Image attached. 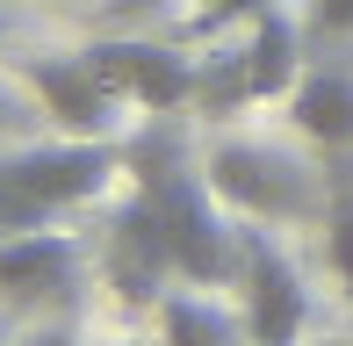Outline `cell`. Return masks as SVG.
I'll return each instance as SVG.
<instances>
[{"instance_id":"cell-21","label":"cell","mask_w":353,"mask_h":346,"mask_svg":"<svg viewBox=\"0 0 353 346\" xmlns=\"http://www.w3.org/2000/svg\"><path fill=\"white\" fill-rule=\"evenodd\" d=\"M58 8H65V0H58Z\"/></svg>"},{"instance_id":"cell-8","label":"cell","mask_w":353,"mask_h":346,"mask_svg":"<svg viewBox=\"0 0 353 346\" xmlns=\"http://www.w3.org/2000/svg\"><path fill=\"white\" fill-rule=\"evenodd\" d=\"M79 253L72 231H22V238H0V303L8 310H51V303H72L79 289Z\"/></svg>"},{"instance_id":"cell-17","label":"cell","mask_w":353,"mask_h":346,"mask_svg":"<svg viewBox=\"0 0 353 346\" xmlns=\"http://www.w3.org/2000/svg\"><path fill=\"white\" fill-rule=\"evenodd\" d=\"M22 123H29V101H22V94H14L8 80H0V137H14Z\"/></svg>"},{"instance_id":"cell-3","label":"cell","mask_w":353,"mask_h":346,"mask_svg":"<svg viewBox=\"0 0 353 346\" xmlns=\"http://www.w3.org/2000/svg\"><path fill=\"white\" fill-rule=\"evenodd\" d=\"M0 173L14 187L43 202L51 216L94 202L108 181L123 173V137H51V145H8L0 152Z\"/></svg>"},{"instance_id":"cell-20","label":"cell","mask_w":353,"mask_h":346,"mask_svg":"<svg viewBox=\"0 0 353 346\" xmlns=\"http://www.w3.org/2000/svg\"><path fill=\"white\" fill-rule=\"evenodd\" d=\"M0 43H8V14H0Z\"/></svg>"},{"instance_id":"cell-16","label":"cell","mask_w":353,"mask_h":346,"mask_svg":"<svg viewBox=\"0 0 353 346\" xmlns=\"http://www.w3.org/2000/svg\"><path fill=\"white\" fill-rule=\"evenodd\" d=\"M274 0H210V8L195 14V29H223V22H238V14H267Z\"/></svg>"},{"instance_id":"cell-11","label":"cell","mask_w":353,"mask_h":346,"mask_svg":"<svg viewBox=\"0 0 353 346\" xmlns=\"http://www.w3.org/2000/svg\"><path fill=\"white\" fill-rule=\"evenodd\" d=\"M245 80H252V101H267V94H288V87H296V29H288V14H281V8L252 14Z\"/></svg>"},{"instance_id":"cell-7","label":"cell","mask_w":353,"mask_h":346,"mask_svg":"<svg viewBox=\"0 0 353 346\" xmlns=\"http://www.w3.org/2000/svg\"><path fill=\"white\" fill-rule=\"evenodd\" d=\"M108 289L123 296L130 310H159V296H166V281L181 274L173 267V245H166V224H159V210L130 187V202H123L116 216H108Z\"/></svg>"},{"instance_id":"cell-22","label":"cell","mask_w":353,"mask_h":346,"mask_svg":"<svg viewBox=\"0 0 353 346\" xmlns=\"http://www.w3.org/2000/svg\"><path fill=\"white\" fill-rule=\"evenodd\" d=\"M245 346H252V339H245Z\"/></svg>"},{"instance_id":"cell-14","label":"cell","mask_w":353,"mask_h":346,"mask_svg":"<svg viewBox=\"0 0 353 346\" xmlns=\"http://www.w3.org/2000/svg\"><path fill=\"white\" fill-rule=\"evenodd\" d=\"M51 224V210H43L29 187H14L8 173H0V238H22V231H43Z\"/></svg>"},{"instance_id":"cell-18","label":"cell","mask_w":353,"mask_h":346,"mask_svg":"<svg viewBox=\"0 0 353 346\" xmlns=\"http://www.w3.org/2000/svg\"><path fill=\"white\" fill-rule=\"evenodd\" d=\"M79 346H137V339H79Z\"/></svg>"},{"instance_id":"cell-15","label":"cell","mask_w":353,"mask_h":346,"mask_svg":"<svg viewBox=\"0 0 353 346\" xmlns=\"http://www.w3.org/2000/svg\"><path fill=\"white\" fill-rule=\"evenodd\" d=\"M310 29L317 37H353V0H310Z\"/></svg>"},{"instance_id":"cell-13","label":"cell","mask_w":353,"mask_h":346,"mask_svg":"<svg viewBox=\"0 0 353 346\" xmlns=\"http://www.w3.org/2000/svg\"><path fill=\"white\" fill-rule=\"evenodd\" d=\"M195 101L210 108V116H231L238 101H252V80H245V51H231V58H210V65H202V80H195Z\"/></svg>"},{"instance_id":"cell-4","label":"cell","mask_w":353,"mask_h":346,"mask_svg":"<svg viewBox=\"0 0 353 346\" xmlns=\"http://www.w3.org/2000/svg\"><path fill=\"white\" fill-rule=\"evenodd\" d=\"M238 318L252 346H296L310 325V289L267 231H238Z\"/></svg>"},{"instance_id":"cell-12","label":"cell","mask_w":353,"mask_h":346,"mask_svg":"<svg viewBox=\"0 0 353 346\" xmlns=\"http://www.w3.org/2000/svg\"><path fill=\"white\" fill-rule=\"evenodd\" d=\"M332 195H325V260L339 274V289L353 296V159H325Z\"/></svg>"},{"instance_id":"cell-10","label":"cell","mask_w":353,"mask_h":346,"mask_svg":"<svg viewBox=\"0 0 353 346\" xmlns=\"http://www.w3.org/2000/svg\"><path fill=\"white\" fill-rule=\"evenodd\" d=\"M245 318H231L210 296H159V346H238Z\"/></svg>"},{"instance_id":"cell-1","label":"cell","mask_w":353,"mask_h":346,"mask_svg":"<svg viewBox=\"0 0 353 346\" xmlns=\"http://www.w3.org/2000/svg\"><path fill=\"white\" fill-rule=\"evenodd\" d=\"M123 166L137 173V195L152 202L159 224H166V245H173L181 281H195V289L238 281V224L223 216L216 187L188 166L181 130H173L166 116H159L144 137H130V145H123Z\"/></svg>"},{"instance_id":"cell-2","label":"cell","mask_w":353,"mask_h":346,"mask_svg":"<svg viewBox=\"0 0 353 346\" xmlns=\"http://www.w3.org/2000/svg\"><path fill=\"white\" fill-rule=\"evenodd\" d=\"M202 181L216 187L223 210L252 216V224H296V216H325L332 181H317L303 159H288L274 145H252V137H216Z\"/></svg>"},{"instance_id":"cell-9","label":"cell","mask_w":353,"mask_h":346,"mask_svg":"<svg viewBox=\"0 0 353 346\" xmlns=\"http://www.w3.org/2000/svg\"><path fill=\"white\" fill-rule=\"evenodd\" d=\"M288 116L325 159H353V72H332V65L303 72L288 87Z\"/></svg>"},{"instance_id":"cell-6","label":"cell","mask_w":353,"mask_h":346,"mask_svg":"<svg viewBox=\"0 0 353 346\" xmlns=\"http://www.w3.org/2000/svg\"><path fill=\"white\" fill-rule=\"evenodd\" d=\"M22 87H29V101L58 123V137H116L123 130V108H130L101 72H94L87 51H72V58H29Z\"/></svg>"},{"instance_id":"cell-19","label":"cell","mask_w":353,"mask_h":346,"mask_svg":"<svg viewBox=\"0 0 353 346\" xmlns=\"http://www.w3.org/2000/svg\"><path fill=\"white\" fill-rule=\"evenodd\" d=\"M37 346H79V339H65V332H51V339H37Z\"/></svg>"},{"instance_id":"cell-5","label":"cell","mask_w":353,"mask_h":346,"mask_svg":"<svg viewBox=\"0 0 353 346\" xmlns=\"http://www.w3.org/2000/svg\"><path fill=\"white\" fill-rule=\"evenodd\" d=\"M87 58L130 108H144V116L188 108L195 101V80H202L195 58H181L173 43H152V37H101V43H87Z\"/></svg>"}]
</instances>
